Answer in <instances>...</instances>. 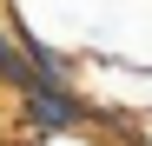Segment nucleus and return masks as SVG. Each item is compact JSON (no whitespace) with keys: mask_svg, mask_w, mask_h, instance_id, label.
Wrapping results in <instances>:
<instances>
[{"mask_svg":"<svg viewBox=\"0 0 152 146\" xmlns=\"http://www.w3.org/2000/svg\"><path fill=\"white\" fill-rule=\"evenodd\" d=\"M0 7H7V0H0Z\"/></svg>","mask_w":152,"mask_h":146,"instance_id":"4","label":"nucleus"},{"mask_svg":"<svg viewBox=\"0 0 152 146\" xmlns=\"http://www.w3.org/2000/svg\"><path fill=\"white\" fill-rule=\"evenodd\" d=\"M0 146H13V139H0Z\"/></svg>","mask_w":152,"mask_h":146,"instance_id":"3","label":"nucleus"},{"mask_svg":"<svg viewBox=\"0 0 152 146\" xmlns=\"http://www.w3.org/2000/svg\"><path fill=\"white\" fill-rule=\"evenodd\" d=\"M33 80H40V73L27 66V53H20V40H13V27H7V13H0V93L13 100V93H27Z\"/></svg>","mask_w":152,"mask_h":146,"instance_id":"1","label":"nucleus"},{"mask_svg":"<svg viewBox=\"0 0 152 146\" xmlns=\"http://www.w3.org/2000/svg\"><path fill=\"white\" fill-rule=\"evenodd\" d=\"M27 146H126V139L99 133V126H80V133H53V139H27Z\"/></svg>","mask_w":152,"mask_h":146,"instance_id":"2","label":"nucleus"}]
</instances>
